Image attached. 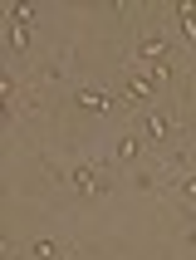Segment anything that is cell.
<instances>
[{"label":"cell","instance_id":"cell-1","mask_svg":"<svg viewBox=\"0 0 196 260\" xmlns=\"http://www.w3.org/2000/svg\"><path fill=\"white\" fill-rule=\"evenodd\" d=\"M118 88H123L127 103H142V99H152V93H157V74L147 69V64H133V69L118 79Z\"/></svg>","mask_w":196,"mask_h":260},{"label":"cell","instance_id":"cell-2","mask_svg":"<svg viewBox=\"0 0 196 260\" xmlns=\"http://www.w3.org/2000/svg\"><path fill=\"white\" fill-rule=\"evenodd\" d=\"M59 177H64V182H69L79 197H98V191L108 187V177L98 172V167H88V162H69V167H64Z\"/></svg>","mask_w":196,"mask_h":260},{"label":"cell","instance_id":"cell-3","mask_svg":"<svg viewBox=\"0 0 196 260\" xmlns=\"http://www.w3.org/2000/svg\"><path fill=\"white\" fill-rule=\"evenodd\" d=\"M172 133H177V113H172V108H162V103H157V108H147V113H142V138L167 143Z\"/></svg>","mask_w":196,"mask_h":260},{"label":"cell","instance_id":"cell-4","mask_svg":"<svg viewBox=\"0 0 196 260\" xmlns=\"http://www.w3.org/2000/svg\"><path fill=\"white\" fill-rule=\"evenodd\" d=\"M74 103H79L84 113H103V108L113 103V93L103 84H79V88H74Z\"/></svg>","mask_w":196,"mask_h":260},{"label":"cell","instance_id":"cell-5","mask_svg":"<svg viewBox=\"0 0 196 260\" xmlns=\"http://www.w3.org/2000/svg\"><path fill=\"white\" fill-rule=\"evenodd\" d=\"M29 260H64V246H59L54 236H35L29 241Z\"/></svg>","mask_w":196,"mask_h":260},{"label":"cell","instance_id":"cell-6","mask_svg":"<svg viewBox=\"0 0 196 260\" xmlns=\"http://www.w3.org/2000/svg\"><path fill=\"white\" fill-rule=\"evenodd\" d=\"M118 157H123V162H138V157H142V138L123 133V138H118Z\"/></svg>","mask_w":196,"mask_h":260},{"label":"cell","instance_id":"cell-7","mask_svg":"<svg viewBox=\"0 0 196 260\" xmlns=\"http://www.w3.org/2000/svg\"><path fill=\"white\" fill-rule=\"evenodd\" d=\"M177 197H182V202H196V172H186L182 182H177Z\"/></svg>","mask_w":196,"mask_h":260},{"label":"cell","instance_id":"cell-8","mask_svg":"<svg viewBox=\"0 0 196 260\" xmlns=\"http://www.w3.org/2000/svg\"><path fill=\"white\" fill-rule=\"evenodd\" d=\"M191 118H196V113H191Z\"/></svg>","mask_w":196,"mask_h":260}]
</instances>
